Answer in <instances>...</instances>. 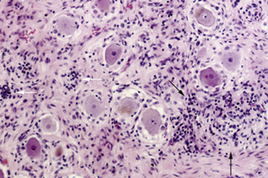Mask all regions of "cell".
Wrapping results in <instances>:
<instances>
[{
	"instance_id": "obj_4",
	"label": "cell",
	"mask_w": 268,
	"mask_h": 178,
	"mask_svg": "<svg viewBox=\"0 0 268 178\" xmlns=\"http://www.w3.org/2000/svg\"><path fill=\"white\" fill-rule=\"evenodd\" d=\"M195 17L196 21L205 27H213L215 24V16L212 11L207 10L202 6L196 8L195 12Z\"/></svg>"
},
{
	"instance_id": "obj_7",
	"label": "cell",
	"mask_w": 268,
	"mask_h": 178,
	"mask_svg": "<svg viewBox=\"0 0 268 178\" xmlns=\"http://www.w3.org/2000/svg\"><path fill=\"white\" fill-rule=\"evenodd\" d=\"M138 103L132 98H125L118 105V113L122 115H132L138 110Z\"/></svg>"
},
{
	"instance_id": "obj_1",
	"label": "cell",
	"mask_w": 268,
	"mask_h": 178,
	"mask_svg": "<svg viewBox=\"0 0 268 178\" xmlns=\"http://www.w3.org/2000/svg\"><path fill=\"white\" fill-rule=\"evenodd\" d=\"M142 124L143 127L151 135L158 134L162 126V118L157 110L147 109L142 115Z\"/></svg>"
},
{
	"instance_id": "obj_11",
	"label": "cell",
	"mask_w": 268,
	"mask_h": 178,
	"mask_svg": "<svg viewBox=\"0 0 268 178\" xmlns=\"http://www.w3.org/2000/svg\"><path fill=\"white\" fill-rule=\"evenodd\" d=\"M96 6L99 9L100 11H103V12H106V11L109 10V6H110V3L107 0H101V1H96Z\"/></svg>"
},
{
	"instance_id": "obj_10",
	"label": "cell",
	"mask_w": 268,
	"mask_h": 178,
	"mask_svg": "<svg viewBox=\"0 0 268 178\" xmlns=\"http://www.w3.org/2000/svg\"><path fill=\"white\" fill-rule=\"evenodd\" d=\"M41 129L45 134L55 133L58 129V124L52 116H45L41 121Z\"/></svg>"
},
{
	"instance_id": "obj_6",
	"label": "cell",
	"mask_w": 268,
	"mask_h": 178,
	"mask_svg": "<svg viewBox=\"0 0 268 178\" xmlns=\"http://www.w3.org/2000/svg\"><path fill=\"white\" fill-rule=\"evenodd\" d=\"M57 29L65 35H71L76 32V25L72 19L68 16H60L56 22Z\"/></svg>"
},
{
	"instance_id": "obj_2",
	"label": "cell",
	"mask_w": 268,
	"mask_h": 178,
	"mask_svg": "<svg viewBox=\"0 0 268 178\" xmlns=\"http://www.w3.org/2000/svg\"><path fill=\"white\" fill-rule=\"evenodd\" d=\"M84 109L89 116L96 117L104 113L106 107L99 98H96L94 95H89L84 103Z\"/></svg>"
},
{
	"instance_id": "obj_3",
	"label": "cell",
	"mask_w": 268,
	"mask_h": 178,
	"mask_svg": "<svg viewBox=\"0 0 268 178\" xmlns=\"http://www.w3.org/2000/svg\"><path fill=\"white\" fill-rule=\"evenodd\" d=\"M199 79L204 85L212 87L219 86L222 81L219 74L212 68L202 70L199 74Z\"/></svg>"
},
{
	"instance_id": "obj_9",
	"label": "cell",
	"mask_w": 268,
	"mask_h": 178,
	"mask_svg": "<svg viewBox=\"0 0 268 178\" xmlns=\"http://www.w3.org/2000/svg\"><path fill=\"white\" fill-rule=\"evenodd\" d=\"M26 153L31 159H37L41 156V146L36 138H30L26 144Z\"/></svg>"
},
{
	"instance_id": "obj_8",
	"label": "cell",
	"mask_w": 268,
	"mask_h": 178,
	"mask_svg": "<svg viewBox=\"0 0 268 178\" xmlns=\"http://www.w3.org/2000/svg\"><path fill=\"white\" fill-rule=\"evenodd\" d=\"M122 54V48L117 44H111L105 51V60L107 64L113 65L117 62Z\"/></svg>"
},
{
	"instance_id": "obj_5",
	"label": "cell",
	"mask_w": 268,
	"mask_h": 178,
	"mask_svg": "<svg viewBox=\"0 0 268 178\" xmlns=\"http://www.w3.org/2000/svg\"><path fill=\"white\" fill-rule=\"evenodd\" d=\"M241 63V55L236 51H229L222 57V64L224 68L231 71L234 72L238 69L239 65Z\"/></svg>"
}]
</instances>
